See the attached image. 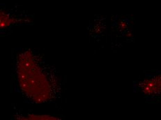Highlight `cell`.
Returning <instances> with one entry per match:
<instances>
[{
	"label": "cell",
	"mask_w": 161,
	"mask_h": 120,
	"mask_svg": "<svg viewBox=\"0 0 161 120\" xmlns=\"http://www.w3.org/2000/svg\"><path fill=\"white\" fill-rule=\"evenodd\" d=\"M15 69L17 88L29 102L45 104L58 98L60 91L58 76L36 52L29 49L20 51Z\"/></svg>",
	"instance_id": "1"
},
{
	"label": "cell",
	"mask_w": 161,
	"mask_h": 120,
	"mask_svg": "<svg viewBox=\"0 0 161 120\" xmlns=\"http://www.w3.org/2000/svg\"><path fill=\"white\" fill-rule=\"evenodd\" d=\"M33 22L31 15L18 8H11L0 1V34L18 26Z\"/></svg>",
	"instance_id": "2"
},
{
	"label": "cell",
	"mask_w": 161,
	"mask_h": 120,
	"mask_svg": "<svg viewBox=\"0 0 161 120\" xmlns=\"http://www.w3.org/2000/svg\"><path fill=\"white\" fill-rule=\"evenodd\" d=\"M15 117L19 119H60L58 117L49 115H40V114H27L26 115H18Z\"/></svg>",
	"instance_id": "4"
},
{
	"label": "cell",
	"mask_w": 161,
	"mask_h": 120,
	"mask_svg": "<svg viewBox=\"0 0 161 120\" xmlns=\"http://www.w3.org/2000/svg\"><path fill=\"white\" fill-rule=\"evenodd\" d=\"M161 77L158 74H147L139 82L137 86L141 92L149 99L158 97L161 90Z\"/></svg>",
	"instance_id": "3"
}]
</instances>
